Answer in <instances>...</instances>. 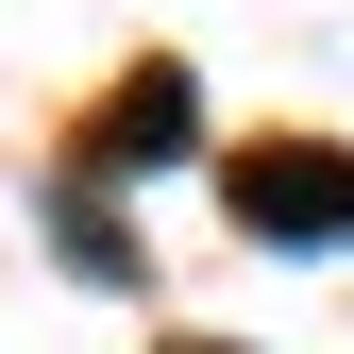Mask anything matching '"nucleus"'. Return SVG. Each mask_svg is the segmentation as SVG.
<instances>
[{
	"label": "nucleus",
	"mask_w": 354,
	"mask_h": 354,
	"mask_svg": "<svg viewBox=\"0 0 354 354\" xmlns=\"http://www.w3.org/2000/svg\"><path fill=\"white\" fill-rule=\"evenodd\" d=\"M219 186H236V219L253 236H354V152H321V136H270V152H236L219 169Z\"/></svg>",
	"instance_id": "f257e3e1"
},
{
	"label": "nucleus",
	"mask_w": 354,
	"mask_h": 354,
	"mask_svg": "<svg viewBox=\"0 0 354 354\" xmlns=\"http://www.w3.org/2000/svg\"><path fill=\"white\" fill-rule=\"evenodd\" d=\"M186 68H136V84H118V118H102V169H169V152H186Z\"/></svg>",
	"instance_id": "f03ea898"
},
{
	"label": "nucleus",
	"mask_w": 354,
	"mask_h": 354,
	"mask_svg": "<svg viewBox=\"0 0 354 354\" xmlns=\"http://www.w3.org/2000/svg\"><path fill=\"white\" fill-rule=\"evenodd\" d=\"M186 354H219V337H186Z\"/></svg>",
	"instance_id": "7ed1b4c3"
}]
</instances>
